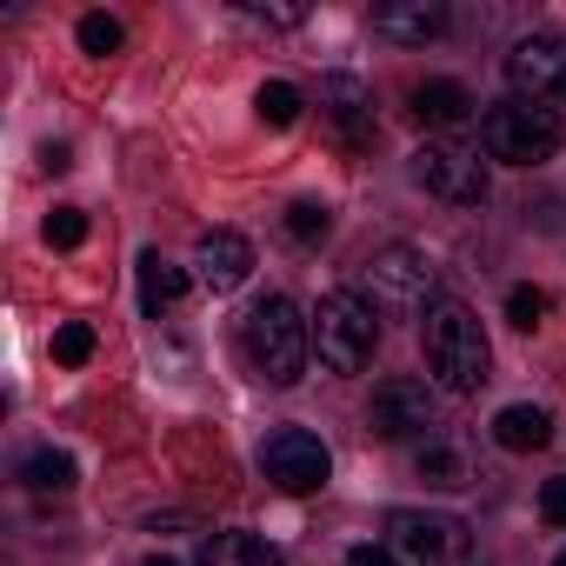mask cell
Here are the masks:
<instances>
[{
	"label": "cell",
	"instance_id": "cell-21",
	"mask_svg": "<svg viewBox=\"0 0 566 566\" xmlns=\"http://www.w3.org/2000/svg\"><path fill=\"white\" fill-rule=\"evenodd\" d=\"M287 233H294L301 247H321V240L334 233V213L314 207V200H301V207H287Z\"/></svg>",
	"mask_w": 566,
	"mask_h": 566
},
{
	"label": "cell",
	"instance_id": "cell-4",
	"mask_svg": "<svg viewBox=\"0 0 566 566\" xmlns=\"http://www.w3.org/2000/svg\"><path fill=\"white\" fill-rule=\"evenodd\" d=\"M314 354H321V367L327 374H360V367H374V354H380V314H374V301H360V294H327L321 307H314Z\"/></svg>",
	"mask_w": 566,
	"mask_h": 566
},
{
	"label": "cell",
	"instance_id": "cell-26",
	"mask_svg": "<svg viewBox=\"0 0 566 566\" xmlns=\"http://www.w3.org/2000/svg\"><path fill=\"white\" fill-rule=\"evenodd\" d=\"M539 513H546V526H566V473L539 486Z\"/></svg>",
	"mask_w": 566,
	"mask_h": 566
},
{
	"label": "cell",
	"instance_id": "cell-5",
	"mask_svg": "<svg viewBox=\"0 0 566 566\" xmlns=\"http://www.w3.org/2000/svg\"><path fill=\"white\" fill-rule=\"evenodd\" d=\"M387 553L400 566H467L473 559V526L460 513L400 506V513H387Z\"/></svg>",
	"mask_w": 566,
	"mask_h": 566
},
{
	"label": "cell",
	"instance_id": "cell-12",
	"mask_svg": "<svg viewBox=\"0 0 566 566\" xmlns=\"http://www.w3.org/2000/svg\"><path fill=\"white\" fill-rule=\"evenodd\" d=\"M321 114L334 120L340 147H367V140H374V94H367V81L327 74V81H321Z\"/></svg>",
	"mask_w": 566,
	"mask_h": 566
},
{
	"label": "cell",
	"instance_id": "cell-7",
	"mask_svg": "<svg viewBox=\"0 0 566 566\" xmlns=\"http://www.w3.org/2000/svg\"><path fill=\"white\" fill-rule=\"evenodd\" d=\"M360 280H367V294H374V314L380 307H433L440 294V273H433V260L420 253V247H380L367 266H360Z\"/></svg>",
	"mask_w": 566,
	"mask_h": 566
},
{
	"label": "cell",
	"instance_id": "cell-18",
	"mask_svg": "<svg viewBox=\"0 0 566 566\" xmlns=\"http://www.w3.org/2000/svg\"><path fill=\"white\" fill-rule=\"evenodd\" d=\"M413 467H420V480H427V486H440V493H453V486H467V480H473V467H467V453H460L453 440H427V447L413 453Z\"/></svg>",
	"mask_w": 566,
	"mask_h": 566
},
{
	"label": "cell",
	"instance_id": "cell-22",
	"mask_svg": "<svg viewBox=\"0 0 566 566\" xmlns=\"http://www.w3.org/2000/svg\"><path fill=\"white\" fill-rule=\"evenodd\" d=\"M54 360H61V367H87V360H94V327H87V321H67V327L54 334Z\"/></svg>",
	"mask_w": 566,
	"mask_h": 566
},
{
	"label": "cell",
	"instance_id": "cell-24",
	"mask_svg": "<svg viewBox=\"0 0 566 566\" xmlns=\"http://www.w3.org/2000/svg\"><path fill=\"white\" fill-rule=\"evenodd\" d=\"M120 41H127V34H120L114 14H87V21H81V48H87V54H120Z\"/></svg>",
	"mask_w": 566,
	"mask_h": 566
},
{
	"label": "cell",
	"instance_id": "cell-30",
	"mask_svg": "<svg viewBox=\"0 0 566 566\" xmlns=\"http://www.w3.org/2000/svg\"><path fill=\"white\" fill-rule=\"evenodd\" d=\"M553 566H566V553H559V559H553Z\"/></svg>",
	"mask_w": 566,
	"mask_h": 566
},
{
	"label": "cell",
	"instance_id": "cell-1",
	"mask_svg": "<svg viewBox=\"0 0 566 566\" xmlns=\"http://www.w3.org/2000/svg\"><path fill=\"white\" fill-rule=\"evenodd\" d=\"M240 354L266 387H301L307 354H314V321H301V307L287 294H266L240 321Z\"/></svg>",
	"mask_w": 566,
	"mask_h": 566
},
{
	"label": "cell",
	"instance_id": "cell-20",
	"mask_svg": "<svg viewBox=\"0 0 566 566\" xmlns=\"http://www.w3.org/2000/svg\"><path fill=\"white\" fill-rule=\"evenodd\" d=\"M253 107H260L266 127H294V120H301V87H294V81H266V87L253 94Z\"/></svg>",
	"mask_w": 566,
	"mask_h": 566
},
{
	"label": "cell",
	"instance_id": "cell-3",
	"mask_svg": "<svg viewBox=\"0 0 566 566\" xmlns=\"http://www.w3.org/2000/svg\"><path fill=\"white\" fill-rule=\"evenodd\" d=\"M480 140H486V160H500V167H539L566 147V114L506 94L480 114Z\"/></svg>",
	"mask_w": 566,
	"mask_h": 566
},
{
	"label": "cell",
	"instance_id": "cell-10",
	"mask_svg": "<svg viewBox=\"0 0 566 566\" xmlns=\"http://www.w3.org/2000/svg\"><path fill=\"white\" fill-rule=\"evenodd\" d=\"M367 420H374V433L380 440H433V427H440V407H433V394H427V380H387L380 394H374V407H367Z\"/></svg>",
	"mask_w": 566,
	"mask_h": 566
},
{
	"label": "cell",
	"instance_id": "cell-13",
	"mask_svg": "<svg viewBox=\"0 0 566 566\" xmlns=\"http://www.w3.org/2000/svg\"><path fill=\"white\" fill-rule=\"evenodd\" d=\"M374 34H387L400 48H427L447 34V8L440 0H387V8H374Z\"/></svg>",
	"mask_w": 566,
	"mask_h": 566
},
{
	"label": "cell",
	"instance_id": "cell-23",
	"mask_svg": "<svg viewBox=\"0 0 566 566\" xmlns=\"http://www.w3.org/2000/svg\"><path fill=\"white\" fill-rule=\"evenodd\" d=\"M546 307H553V301H546L539 287H513V294H506V321H513L520 334H533V327L546 321Z\"/></svg>",
	"mask_w": 566,
	"mask_h": 566
},
{
	"label": "cell",
	"instance_id": "cell-6",
	"mask_svg": "<svg viewBox=\"0 0 566 566\" xmlns=\"http://www.w3.org/2000/svg\"><path fill=\"white\" fill-rule=\"evenodd\" d=\"M413 180H420L433 200H447V207H480V200L493 193L486 160H480L473 147H453V140H427V147L413 154Z\"/></svg>",
	"mask_w": 566,
	"mask_h": 566
},
{
	"label": "cell",
	"instance_id": "cell-28",
	"mask_svg": "<svg viewBox=\"0 0 566 566\" xmlns=\"http://www.w3.org/2000/svg\"><path fill=\"white\" fill-rule=\"evenodd\" d=\"M347 566H400V559H394L387 546H354V553H347Z\"/></svg>",
	"mask_w": 566,
	"mask_h": 566
},
{
	"label": "cell",
	"instance_id": "cell-14",
	"mask_svg": "<svg viewBox=\"0 0 566 566\" xmlns=\"http://www.w3.org/2000/svg\"><path fill=\"white\" fill-rule=\"evenodd\" d=\"M413 114H420L427 127H467V120H473V94H467L460 81H420V87H413Z\"/></svg>",
	"mask_w": 566,
	"mask_h": 566
},
{
	"label": "cell",
	"instance_id": "cell-9",
	"mask_svg": "<svg viewBox=\"0 0 566 566\" xmlns=\"http://www.w3.org/2000/svg\"><path fill=\"white\" fill-rule=\"evenodd\" d=\"M260 473H266L280 493H314V486H327L334 453H327L321 433H307V427H280V433L260 447Z\"/></svg>",
	"mask_w": 566,
	"mask_h": 566
},
{
	"label": "cell",
	"instance_id": "cell-17",
	"mask_svg": "<svg viewBox=\"0 0 566 566\" xmlns=\"http://www.w3.org/2000/svg\"><path fill=\"white\" fill-rule=\"evenodd\" d=\"M180 294H187V273H180L167 253H154V247H147V253H140V301H147V314L174 307Z\"/></svg>",
	"mask_w": 566,
	"mask_h": 566
},
{
	"label": "cell",
	"instance_id": "cell-15",
	"mask_svg": "<svg viewBox=\"0 0 566 566\" xmlns=\"http://www.w3.org/2000/svg\"><path fill=\"white\" fill-rule=\"evenodd\" d=\"M493 440L506 453H533V447L553 440V420H546V407H500L493 413Z\"/></svg>",
	"mask_w": 566,
	"mask_h": 566
},
{
	"label": "cell",
	"instance_id": "cell-29",
	"mask_svg": "<svg viewBox=\"0 0 566 566\" xmlns=\"http://www.w3.org/2000/svg\"><path fill=\"white\" fill-rule=\"evenodd\" d=\"M147 566H180V559H147Z\"/></svg>",
	"mask_w": 566,
	"mask_h": 566
},
{
	"label": "cell",
	"instance_id": "cell-2",
	"mask_svg": "<svg viewBox=\"0 0 566 566\" xmlns=\"http://www.w3.org/2000/svg\"><path fill=\"white\" fill-rule=\"evenodd\" d=\"M420 347H427V374H433L440 394H480L493 354H486V334H480V321H473L467 301L440 294L427 307V321H420Z\"/></svg>",
	"mask_w": 566,
	"mask_h": 566
},
{
	"label": "cell",
	"instance_id": "cell-11",
	"mask_svg": "<svg viewBox=\"0 0 566 566\" xmlns=\"http://www.w3.org/2000/svg\"><path fill=\"white\" fill-rule=\"evenodd\" d=\"M193 273H200V287L233 294L240 280L253 273V247H247V233H233V227H207L200 247H193Z\"/></svg>",
	"mask_w": 566,
	"mask_h": 566
},
{
	"label": "cell",
	"instance_id": "cell-8",
	"mask_svg": "<svg viewBox=\"0 0 566 566\" xmlns=\"http://www.w3.org/2000/svg\"><path fill=\"white\" fill-rule=\"evenodd\" d=\"M506 87L513 101H566V34H520L506 48Z\"/></svg>",
	"mask_w": 566,
	"mask_h": 566
},
{
	"label": "cell",
	"instance_id": "cell-27",
	"mask_svg": "<svg viewBox=\"0 0 566 566\" xmlns=\"http://www.w3.org/2000/svg\"><path fill=\"white\" fill-rule=\"evenodd\" d=\"M247 14H253V21H273V28H301V21H307V8H266V0H253Z\"/></svg>",
	"mask_w": 566,
	"mask_h": 566
},
{
	"label": "cell",
	"instance_id": "cell-16",
	"mask_svg": "<svg viewBox=\"0 0 566 566\" xmlns=\"http://www.w3.org/2000/svg\"><path fill=\"white\" fill-rule=\"evenodd\" d=\"M200 566H280V553L260 533H213L200 546Z\"/></svg>",
	"mask_w": 566,
	"mask_h": 566
},
{
	"label": "cell",
	"instance_id": "cell-19",
	"mask_svg": "<svg viewBox=\"0 0 566 566\" xmlns=\"http://www.w3.org/2000/svg\"><path fill=\"white\" fill-rule=\"evenodd\" d=\"M21 480H28L34 493H67V486H74V460H67L61 447H41V453L21 460Z\"/></svg>",
	"mask_w": 566,
	"mask_h": 566
},
{
	"label": "cell",
	"instance_id": "cell-25",
	"mask_svg": "<svg viewBox=\"0 0 566 566\" xmlns=\"http://www.w3.org/2000/svg\"><path fill=\"white\" fill-rule=\"evenodd\" d=\"M48 240H54V247H81V240H87V213H81V207H54V213H48Z\"/></svg>",
	"mask_w": 566,
	"mask_h": 566
}]
</instances>
